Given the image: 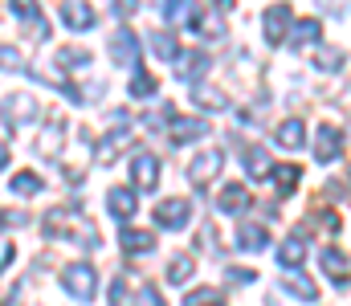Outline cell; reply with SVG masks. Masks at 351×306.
<instances>
[{"mask_svg": "<svg viewBox=\"0 0 351 306\" xmlns=\"http://www.w3.org/2000/svg\"><path fill=\"white\" fill-rule=\"evenodd\" d=\"M245 172L254 176V180H265L274 168H269V151L265 147H245Z\"/></svg>", "mask_w": 351, "mask_h": 306, "instance_id": "d4e9b609", "label": "cell"}, {"mask_svg": "<svg viewBox=\"0 0 351 306\" xmlns=\"http://www.w3.org/2000/svg\"><path fill=\"white\" fill-rule=\"evenodd\" d=\"M319 37H323V25L311 16V21H298V25L290 29V37H286V41H290L294 49H306V45H319Z\"/></svg>", "mask_w": 351, "mask_h": 306, "instance_id": "e0dca14e", "label": "cell"}, {"mask_svg": "<svg viewBox=\"0 0 351 306\" xmlns=\"http://www.w3.org/2000/svg\"><path fill=\"white\" fill-rule=\"evenodd\" d=\"M213 4H217V8H233L237 0H213Z\"/></svg>", "mask_w": 351, "mask_h": 306, "instance_id": "7bdbcfd3", "label": "cell"}, {"mask_svg": "<svg viewBox=\"0 0 351 306\" xmlns=\"http://www.w3.org/2000/svg\"><path fill=\"white\" fill-rule=\"evenodd\" d=\"M147 94H156V78L152 74H135L131 78V99H147Z\"/></svg>", "mask_w": 351, "mask_h": 306, "instance_id": "d6a6232c", "label": "cell"}, {"mask_svg": "<svg viewBox=\"0 0 351 306\" xmlns=\"http://www.w3.org/2000/svg\"><path fill=\"white\" fill-rule=\"evenodd\" d=\"M0 70H21V49H12V45H0Z\"/></svg>", "mask_w": 351, "mask_h": 306, "instance_id": "8d00e7d4", "label": "cell"}, {"mask_svg": "<svg viewBox=\"0 0 351 306\" xmlns=\"http://www.w3.org/2000/svg\"><path fill=\"white\" fill-rule=\"evenodd\" d=\"M274 176H278V188H282V196H290V188L302 180L298 164H278V168H274Z\"/></svg>", "mask_w": 351, "mask_h": 306, "instance_id": "f546056e", "label": "cell"}, {"mask_svg": "<svg viewBox=\"0 0 351 306\" xmlns=\"http://www.w3.org/2000/svg\"><path fill=\"white\" fill-rule=\"evenodd\" d=\"M237 245H241V249H250V253L265 249V245H269L265 225H237Z\"/></svg>", "mask_w": 351, "mask_h": 306, "instance_id": "7402d4cb", "label": "cell"}, {"mask_svg": "<svg viewBox=\"0 0 351 306\" xmlns=\"http://www.w3.org/2000/svg\"><path fill=\"white\" fill-rule=\"evenodd\" d=\"M315 66H319L323 74H331V70H339V66H343V49H331V45H323V49L315 53Z\"/></svg>", "mask_w": 351, "mask_h": 306, "instance_id": "4dcf8cb0", "label": "cell"}, {"mask_svg": "<svg viewBox=\"0 0 351 306\" xmlns=\"http://www.w3.org/2000/svg\"><path fill=\"white\" fill-rule=\"evenodd\" d=\"M41 188H45V180H41L37 172H16V176H12V184H8V192H12V196H37Z\"/></svg>", "mask_w": 351, "mask_h": 306, "instance_id": "603a6c76", "label": "cell"}, {"mask_svg": "<svg viewBox=\"0 0 351 306\" xmlns=\"http://www.w3.org/2000/svg\"><path fill=\"white\" fill-rule=\"evenodd\" d=\"M62 16H66V25L78 29V33L94 25V8H90L86 0H66V4H62Z\"/></svg>", "mask_w": 351, "mask_h": 306, "instance_id": "ac0fdd59", "label": "cell"}, {"mask_svg": "<svg viewBox=\"0 0 351 306\" xmlns=\"http://www.w3.org/2000/svg\"><path fill=\"white\" fill-rule=\"evenodd\" d=\"M217 303H221V290H208V286L204 290H192L184 298V306H217Z\"/></svg>", "mask_w": 351, "mask_h": 306, "instance_id": "e575fe53", "label": "cell"}, {"mask_svg": "<svg viewBox=\"0 0 351 306\" xmlns=\"http://www.w3.org/2000/svg\"><path fill=\"white\" fill-rule=\"evenodd\" d=\"M192 99L200 110H213V114H221V110H229V99L221 94V90H213V86H196L192 90Z\"/></svg>", "mask_w": 351, "mask_h": 306, "instance_id": "cb8c5ba5", "label": "cell"}, {"mask_svg": "<svg viewBox=\"0 0 351 306\" xmlns=\"http://www.w3.org/2000/svg\"><path fill=\"white\" fill-rule=\"evenodd\" d=\"M192 274H196V262H192L188 253H176L172 266H168V282H188Z\"/></svg>", "mask_w": 351, "mask_h": 306, "instance_id": "f1b7e54d", "label": "cell"}, {"mask_svg": "<svg viewBox=\"0 0 351 306\" xmlns=\"http://www.w3.org/2000/svg\"><path fill=\"white\" fill-rule=\"evenodd\" d=\"M172 70H176L180 82H192V78H200V74L208 70V53H200V49H180L176 62H172Z\"/></svg>", "mask_w": 351, "mask_h": 306, "instance_id": "52a82bcc", "label": "cell"}, {"mask_svg": "<svg viewBox=\"0 0 351 306\" xmlns=\"http://www.w3.org/2000/svg\"><path fill=\"white\" fill-rule=\"evenodd\" d=\"M131 180H135V184H139L143 192H152V188L160 184V160H156V155H143V151H139V155L131 160Z\"/></svg>", "mask_w": 351, "mask_h": 306, "instance_id": "9c48e42d", "label": "cell"}, {"mask_svg": "<svg viewBox=\"0 0 351 306\" xmlns=\"http://www.w3.org/2000/svg\"><path fill=\"white\" fill-rule=\"evenodd\" d=\"M302 257H306V237H302V233H298V237H290V241H282L278 262H282L286 270H298V266H302Z\"/></svg>", "mask_w": 351, "mask_h": 306, "instance_id": "ffe728a7", "label": "cell"}, {"mask_svg": "<svg viewBox=\"0 0 351 306\" xmlns=\"http://www.w3.org/2000/svg\"><path fill=\"white\" fill-rule=\"evenodd\" d=\"M282 147H290V151H298L302 143H306V127H302V118H286L282 127H278V135H274Z\"/></svg>", "mask_w": 351, "mask_h": 306, "instance_id": "d6986e66", "label": "cell"}, {"mask_svg": "<svg viewBox=\"0 0 351 306\" xmlns=\"http://www.w3.org/2000/svg\"><path fill=\"white\" fill-rule=\"evenodd\" d=\"M265 41L269 45H282L286 37H290V4H274V8H265Z\"/></svg>", "mask_w": 351, "mask_h": 306, "instance_id": "8992f818", "label": "cell"}, {"mask_svg": "<svg viewBox=\"0 0 351 306\" xmlns=\"http://www.w3.org/2000/svg\"><path fill=\"white\" fill-rule=\"evenodd\" d=\"M192 12H196V4H192V0H172V4H168V21H172V25H188V21H192Z\"/></svg>", "mask_w": 351, "mask_h": 306, "instance_id": "1f68e13d", "label": "cell"}, {"mask_svg": "<svg viewBox=\"0 0 351 306\" xmlns=\"http://www.w3.org/2000/svg\"><path fill=\"white\" fill-rule=\"evenodd\" d=\"M250 204H254V196H250V188H241V184H225L221 196H217V208H221V212H233V216L245 212Z\"/></svg>", "mask_w": 351, "mask_h": 306, "instance_id": "5bb4252c", "label": "cell"}, {"mask_svg": "<svg viewBox=\"0 0 351 306\" xmlns=\"http://www.w3.org/2000/svg\"><path fill=\"white\" fill-rule=\"evenodd\" d=\"M45 233L49 237H62V241H82V249L98 245V233L86 216H78V208H53L45 212Z\"/></svg>", "mask_w": 351, "mask_h": 306, "instance_id": "6da1fadb", "label": "cell"}, {"mask_svg": "<svg viewBox=\"0 0 351 306\" xmlns=\"http://www.w3.org/2000/svg\"><path fill=\"white\" fill-rule=\"evenodd\" d=\"M106 208H110L119 220H131L135 208H139V196H135L131 188H110V192H106Z\"/></svg>", "mask_w": 351, "mask_h": 306, "instance_id": "2e32d148", "label": "cell"}, {"mask_svg": "<svg viewBox=\"0 0 351 306\" xmlns=\"http://www.w3.org/2000/svg\"><path fill=\"white\" fill-rule=\"evenodd\" d=\"M188 216H192L188 201H164L156 208V225H160V229H184Z\"/></svg>", "mask_w": 351, "mask_h": 306, "instance_id": "8fae6325", "label": "cell"}, {"mask_svg": "<svg viewBox=\"0 0 351 306\" xmlns=\"http://www.w3.org/2000/svg\"><path fill=\"white\" fill-rule=\"evenodd\" d=\"M282 290H286L290 298H302V303H315V298H319V286H315L311 278H298V274H286V278H282Z\"/></svg>", "mask_w": 351, "mask_h": 306, "instance_id": "44dd1931", "label": "cell"}, {"mask_svg": "<svg viewBox=\"0 0 351 306\" xmlns=\"http://www.w3.org/2000/svg\"><path fill=\"white\" fill-rule=\"evenodd\" d=\"M217 306H221V303H217Z\"/></svg>", "mask_w": 351, "mask_h": 306, "instance_id": "bcb514c9", "label": "cell"}, {"mask_svg": "<svg viewBox=\"0 0 351 306\" xmlns=\"http://www.w3.org/2000/svg\"><path fill=\"white\" fill-rule=\"evenodd\" d=\"M8 4H12V12H16V16H25V21H41L37 0H8Z\"/></svg>", "mask_w": 351, "mask_h": 306, "instance_id": "d590c367", "label": "cell"}, {"mask_svg": "<svg viewBox=\"0 0 351 306\" xmlns=\"http://www.w3.org/2000/svg\"><path fill=\"white\" fill-rule=\"evenodd\" d=\"M225 278H229V286H250L254 282V270H229Z\"/></svg>", "mask_w": 351, "mask_h": 306, "instance_id": "ab89813d", "label": "cell"}, {"mask_svg": "<svg viewBox=\"0 0 351 306\" xmlns=\"http://www.w3.org/2000/svg\"><path fill=\"white\" fill-rule=\"evenodd\" d=\"M4 164H8V147L0 143V168H4Z\"/></svg>", "mask_w": 351, "mask_h": 306, "instance_id": "ee69618b", "label": "cell"}, {"mask_svg": "<svg viewBox=\"0 0 351 306\" xmlns=\"http://www.w3.org/2000/svg\"><path fill=\"white\" fill-rule=\"evenodd\" d=\"M339 147H343V135L335 127H319V135H315V160L319 164H331L339 155Z\"/></svg>", "mask_w": 351, "mask_h": 306, "instance_id": "7c38bea8", "label": "cell"}, {"mask_svg": "<svg viewBox=\"0 0 351 306\" xmlns=\"http://www.w3.org/2000/svg\"><path fill=\"white\" fill-rule=\"evenodd\" d=\"M131 143V131H114V135H106L102 143H98V164H110L114 155H119V147H127Z\"/></svg>", "mask_w": 351, "mask_h": 306, "instance_id": "4316f807", "label": "cell"}, {"mask_svg": "<svg viewBox=\"0 0 351 306\" xmlns=\"http://www.w3.org/2000/svg\"><path fill=\"white\" fill-rule=\"evenodd\" d=\"M123 290H127V274H119V278L110 282V294H106V303H110V306H119V303H123V298H127Z\"/></svg>", "mask_w": 351, "mask_h": 306, "instance_id": "f35d334b", "label": "cell"}, {"mask_svg": "<svg viewBox=\"0 0 351 306\" xmlns=\"http://www.w3.org/2000/svg\"><path fill=\"white\" fill-rule=\"evenodd\" d=\"M188 29L196 33V37H204V41H225V21L221 16H213V12H192V21H188Z\"/></svg>", "mask_w": 351, "mask_h": 306, "instance_id": "30bf717a", "label": "cell"}, {"mask_svg": "<svg viewBox=\"0 0 351 306\" xmlns=\"http://www.w3.org/2000/svg\"><path fill=\"white\" fill-rule=\"evenodd\" d=\"M58 147H62V123H53V131L37 139V151H45V155H58Z\"/></svg>", "mask_w": 351, "mask_h": 306, "instance_id": "836d02e7", "label": "cell"}, {"mask_svg": "<svg viewBox=\"0 0 351 306\" xmlns=\"http://www.w3.org/2000/svg\"><path fill=\"white\" fill-rule=\"evenodd\" d=\"M152 4H160V0H152Z\"/></svg>", "mask_w": 351, "mask_h": 306, "instance_id": "f6af8a7d", "label": "cell"}, {"mask_svg": "<svg viewBox=\"0 0 351 306\" xmlns=\"http://www.w3.org/2000/svg\"><path fill=\"white\" fill-rule=\"evenodd\" d=\"M119 241H123V253L127 257H139V253H152L156 249V233H147V229H123Z\"/></svg>", "mask_w": 351, "mask_h": 306, "instance_id": "4fadbf2b", "label": "cell"}, {"mask_svg": "<svg viewBox=\"0 0 351 306\" xmlns=\"http://www.w3.org/2000/svg\"><path fill=\"white\" fill-rule=\"evenodd\" d=\"M114 8H119V16H131V12H135V8H139V0H119V4H114Z\"/></svg>", "mask_w": 351, "mask_h": 306, "instance_id": "b9f144b4", "label": "cell"}, {"mask_svg": "<svg viewBox=\"0 0 351 306\" xmlns=\"http://www.w3.org/2000/svg\"><path fill=\"white\" fill-rule=\"evenodd\" d=\"M319 262H323V274H327L335 286H348L351 282V257L348 253H339L335 245H327V249L319 253Z\"/></svg>", "mask_w": 351, "mask_h": 306, "instance_id": "5b68a950", "label": "cell"}, {"mask_svg": "<svg viewBox=\"0 0 351 306\" xmlns=\"http://www.w3.org/2000/svg\"><path fill=\"white\" fill-rule=\"evenodd\" d=\"M217 172H221V151H217V147L200 151V155L188 164V180H192L196 188H208V180H217Z\"/></svg>", "mask_w": 351, "mask_h": 306, "instance_id": "277c9868", "label": "cell"}, {"mask_svg": "<svg viewBox=\"0 0 351 306\" xmlns=\"http://www.w3.org/2000/svg\"><path fill=\"white\" fill-rule=\"evenodd\" d=\"M139 53H143V41H139L131 29H114V33H110V62H114V66H135Z\"/></svg>", "mask_w": 351, "mask_h": 306, "instance_id": "3957f363", "label": "cell"}, {"mask_svg": "<svg viewBox=\"0 0 351 306\" xmlns=\"http://www.w3.org/2000/svg\"><path fill=\"white\" fill-rule=\"evenodd\" d=\"M131 306H164V298H160V290L156 286H143L139 294H135V303Z\"/></svg>", "mask_w": 351, "mask_h": 306, "instance_id": "74e56055", "label": "cell"}, {"mask_svg": "<svg viewBox=\"0 0 351 306\" xmlns=\"http://www.w3.org/2000/svg\"><path fill=\"white\" fill-rule=\"evenodd\" d=\"M12 262V241H0V270H8Z\"/></svg>", "mask_w": 351, "mask_h": 306, "instance_id": "60d3db41", "label": "cell"}, {"mask_svg": "<svg viewBox=\"0 0 351 306\" xmlns=\"http://www.w3.org/2000/svg\"><path fill=\"white\" fill-rule=\"evenodd\" d=\"M147 41H152V49H156V58H164V62H176V53H180V45H176V33H164V29H156Z\"/></svg>", "mask_w": 351, "mask_h": 306, "instance_id": "83f0119b", "label": "cell"}, {"mask_svg": "<svg viewBox=\"0 0 351 306\" xmlns=\"http://www.w3.org/2000/svg\"><path fill=\"white\" fill-rule=\"evenodd\" d=\"M0 110H4V123H8V127H21V123L37 118V99H33V94H8Z\"/></svg>", "mask_w": 351, "mask_h": 306, "instance_id": "ba28073f", "label": "cell"}, {"mask_svg": "<svg viewBox=\"0 0 351 306\" xmlns=\"http://www.w3.org/2000/svg\"><path fill=\"white\" fill-rule=\"evenodd\" d=\"M172 147H184V143H192V139H200L208 127L200 123V118H180V114H172Z\"/></svg>", "mask_w": 351, "mask_h": 306, "instance_id": "9a60e30c", "label": "cell"}, {"mask_svg": "<svg viewBox=\"0 0 351 306\" xmlns=\"http://www.w3.org/2000/svg\"><path fill=\"white\" fill-rule=\"evenodd\" d=\"M53 66H62V70H82V66H90V49H78V45H66V49H58Z\"/></svg>", "mask_w": 351, "mask_h": 306, "instance_id": "484cf974", "label": "cell"}, {"mask_svg": "<svg viewBox=\"0 0 351 306\" xmlns=\"http://www.w3.org/2000/svg\"><path fill=\"white\" fill-rule=\"evenodd\" d=\"M94 282H98V274H94L90 262H74V266L62 270V286H66V294L78 298V303H90V298H94Z\"/></svg>", "mask_w": 351, "mask_h": 306, "instance_id": "7a4b0ae2", "label": "cell"}]
</instances>
